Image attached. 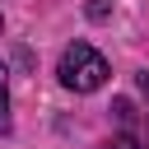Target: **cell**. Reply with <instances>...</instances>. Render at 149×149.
I'll list each match as a JSON object with an SVG mask.
<instances>
[{"label": "cell", "instance_id": "cell-1", "mask_svg": "<svg viewBox=\"0 0 149 149\" xmlns=\"http://www.w3.org/2000/svg\"><path fill=\"white\" fill-rule=\"evenodd\" d=\"M56 74H61V84L70 88V93H93V88H102L107 84V61H102V51H93L88 42H70L65 51H61V65H56Z\"/></svg>", "mask_w": 149, "mask_h": 149}, {"label": "cell", "instance_id": "cell-2", "mask_svg": "<svg viewBox=\"0 0 149 149\" xmlns=\"http://www.w3.org/2000/svg\"><path fill=\"white\" fill-rule=\"evenodd\" d=\"M0 130H9V84H5V65H0Z\"/></svg>", "mask_w": 149, "mask_h": 149}, {"label": "cell", "instance_id": "cell-3", "mask_svg": "<svg viewBox=\"0 0 149 149\" xmlns=\"http://www.w3.org/2000/svg\"><path fill=\"white\" fill-rule=\"evenodd\" d=\"M88 19H107V0H88Z\"/></svg>", "mask_w": 149, "mask_h": 149}, {"label": "cell", "instance_id": "cell-4", "mask_svg": "<svg viewBox=\"0 0 149 149\" xmlns=\"http://www.w3.org/2000/svg\"><path fill=\"white\" fill-rule=\"evenodd\" d=\"M107 149H130V140H112V144H107Z\"/></svg>", "mask_w": 149, "mask_h": 149}]
</instances>
